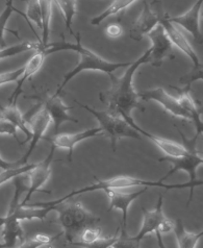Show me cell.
Here are the masks:
<instances>
[{
    "instance_id": "obj_1",
    "label": "cell",
    "mask_w": 203,
    "mask_h": 248,
    "mask_svg": "<svg viewBox=\"0 0 203 248\" xmlns=\"http://www.w3.org/2000/svg\"><path fill=\"white\" fill-rule=\"evenodd\" d=\"M147 63H150V49L146 50L142 57L132 62L122 78H116L113 73L109 74L110 89L99 93V99L108 106V112L121 116L125 120L132 119L131 112L139 108L140 97L132 87V78L138 68Z\"/></svg>"
},
{
    "instance_id": "obj_2",
    "label": "cell",
    "mask_w": 203,
    "mask_h": 248,
    "mask_svg": "<svg viewBox=\"0 0 203 248\" xmlns=\"http://www.w3.org/2000/svg\"><path fill=\"white\" fill-rule=\"evenodd\" d=\"M75 39L78 42L76 43H69L68 41H66L64 33H62V40L58 41V42H53L50 44H47L43 49L44 53L46 56L51 53L55 52H60V51H66V50H71L75 51L78 53V56L80 58V62L76 65L75 68H73L71 71L65 74L64 79H62V84L59 86L57 92L55 94L60 95L61 92L62 91L68 82L74 78L76 75L79 74L81 71L85 70H93V71H100L104 72L107 74H111L114 71H116L117 69L121 68V67H127L130 66L132 62L130 63H113V62H109L102 59L101 57L98 56L94 51L88 49L85 46H82L81 44V40H80V33L78 32V34H75Z\"/></svg>"
},
{
    "instance_id": "obj_3",
    "label": "cell",
    "mask_w": 203,
    "mask_h": 248,
    "mask_svg": "<svg viewBox=\"0 0 203 248\" xmlns=\"http://www.w3.org/2000/svg\"><path fill=\"white\" fill-rule=\"evenodd\" d=\"M198 186H203V181H198L197 183H185V184H166L164 182H152V181H147V180H142V178H137V177H132V176H116L113 178H109V180L106 181H100L97 180V182L93 185L87 186L85 188H81L79 190H74L71 193H69L68 195L64 196L62 198L60 199H55L53 202H40L36 203L33 205L36 206H42V205H57L62 202L69 201L74 196H78L81 194H85V193L88 192H94L98 190H102V191H107V190H124V189H128V188H134V187H157V188H164L167 190H174V189H187L188 188L190 191V197H188V202L187 205L190 204L193 199V194H194V188L198 187Z\"/></svg>"
},
{
    "instance_id": "obj_4",
    "label": "cell",
    "mask_w": 203,
    "mask_h": 248,
    "mask_svg": "<svg viewBox=\"0 0 203 248\" xmlns=\"http://www.w3.org/2000/svg\"><path fill=\"white\" fill-rule=\"evenodd\" d=\"M52 206L58 212L60 225L70 244L76 241L83 230L100 221L99 217L92 214L80 202L66 201Z\"/></svg>"
},
{
    "instance_id": "obj_5",
    "label": "cell",
    "mask_w": 203,
    "mask_h": 248,
    "mask_svg": "<svg viewBox=\"0 0 203 248\" xmlns=\"http://www.w3.org/2000/svg\"><path fill=\"white\" fill-rule=\"evenodd\" d=\"M74 102L92 114L99 122V127L102 129L103 134L107 135L110 139V146L113 151H116L117 143L122 138H132V139L141 140L140 134L134 127H131L130 124L121 116L113 115L108 111H97V109L87 105H82L81 102L76 99H74Z\"/></svg>"
},
{
    "instance_id": "obj_6",
    "label": "cell",
    "mask_w": 203,
    "mask_h": 248,
    "mask_svg": "<svg viewBox=\"0 0 203 248\" xmlns=\"http://www.w3.org/2000/svg\"><path fill=\"white\" fill-rule=\"evenodd\" d=\"M179 134L183 138V140L185 142H187L188 145V147H187L188 149V154L185 156L181 157H170V156H164L158 158V162H168L172 165V168L168 171V173L160 178V182H165L167 178H169L172 174H174L175 172L177 171H186L187 172L188 176H190V183H197L198 180L196 178V171H197L198 167L200 165L203 164V155L199 154L197 149L195 147L196 144V140L197 138H194L193 140H187L186 137L184 136V134L179 130Z\"/></svg>"
},
{
    "instance_id": "obj_7",
    "label": "cell",
    "mask_w": 203,
    "mask_h": 248,
    "mask_svg": "<svg viewBox=\"0 0 203 248\" xmlns=\"http://www.w3.org/2000/svg\"><path fill=\"white\" fill-rule=\"evenodd\" d=\"M162 1L153 0L149 5L147 1L143 2V10L141 15L132 24L129 31V38L137 42L142 41L143 38L148 34L157 24H159L160 18L165 15L162 6Z\"/></svg>"
},
{
    "instance_id": "obj_8",
    "label": "cell",
    "mask_w": 203,
    "mask_h": 248,
    "mask_svg": "<svg viewBox=\"0 0 203 248\" xmlns=\"http://www.w3.org/2000/svg\"><path fill=\"white\" fill-rule=\"evenodd\" d=\"M54 151H55V148L51 146L50 153H49V155H47L45 160L40 163H37L34 168H32L29 172L30 187L27 189V194L25 198L21 202V204L22 205H25L36 192H39V191L43 192L42 191V188H43V186L49 180V177H50V174H51V164L53 163Z\"/></svg>"
},
{
    "instance_id": "obj_9",
    "label": "cell",
    "mask_w": 203,
    "mask_h": 248,
    "mask_svg": "<svg viewBox=\"0 0 203 248\" xmlns=\"http://www.w3.org/2000/svg\"><path fill=\"white\" fill-rule=\"evenodd\" d=\"M139 96L145 101H156L167 112H169L174 117H178V118H183L186 120H191L190 113L181 107L178 99L173 97L169 93H167V91L163 88L147 90L144 93H140Z\"/></svg>"
},
{
    "instance_id": "obj_10",
    "label": "cell",
    "mask_w": 203,
    "mask_h": 248,
    "mask_svg": "<svg viewBox=\"0 0 203 248\" xmlns=\"http://www.w3.org/2000/svg\"><path fill=\"white\" fill-rule=\"evenodd\" d=\"M100 135H104L102 129L100 127H95L74 134H54L53 137L46 138L45 140L50 142L51 146L54 148H62L68 150V160L69 162H71L74 146L76 144Z\"/></svg>"
},
{
    "instance_id": "obj_11",
    "label": "cell",
    "mask_w": 203,
    "mask_h": 248,
    "mask_svg": "<svg viewBox=\"0 0 203 248\" xmlns=\"http://www.w3.org/2000/svg\"><path fill=\"white\" fill-rule=\"evenodd\" d=\"M147 36L152 42L150 48V64L155 67H160L163 65L165 58L172 52V43L168 38L165 30L162 25H157Z\"/></svg>"
},
{
    "instance_id": "obj_12",
    "label": "cell",
    "mask_w": 203,
    "mask_h": 248,
    "mask_svg": "<svg viewBox=\"0 0 203 248\" xmlns=\"http://www.w3.org/2000/svg\"><path fill=\"white\" fill-rule=\"evenodd\" d=\"M50 122H51L50 115H49L47 109L43 106H42V108L37 113H34L32 115V118L29 120L32 137H31L29 150H27L26 154L18 161L20 165L27 164V160H29V157L31 155L32 151L36 149L39 141L44 138V134L46 132V129L48 128L49 124H50Z\"/></svg>"
},
{
    "instance_id": "obj_13",
    "label": "cell",
    "mask_w": 203,
    "mask_h": 248,
    "mask_svg": "<svg viewBox=\"0 0 203 248\" xmlns=\"http://www.w3.org/2000/svg\"><path fill=\"white\" fill-rule=\"evenodd\" d=\"M147 188L136 192H124L123 190H107L104 191L109 199V208L108 212L113 210H119L122 212V225L124 230H127V213L129 206L138 197L146 193Z\"/></svg>"
},
{
    "instance_id": "obj_14",
    "label": "cell",
    "mask_w": 203,
    "mask_h": 248,
    "mask_svg": "<svg viewBox=\"0 0 203 248\" xmlns=\"http://www.w3.org/2000/svg\"><path fill=\"white\" fill-rule=\"evenodd\" d=\"M43 107L47 109V112L50 115L51 121L54 125V134H59V129L64 122H74L78 123V120L70 116L68 112L72 108L68 107L66 103L62 100L60 95H50L47 96L44 100Z\"/></svg>"
},
{
    "instance_id": "obj_15",
    "label": "cell",
    "mask_w": 203,
    "mask_h": 248,
    "mask_svg": "<svg viewBox=\"0 0 203 248\" xmlns=\"http://www.w3.org/2000/svg\"><path fill=\"white\" fill-rule=\"evenodd\" d=\"M203 4V0H197L192 8L188 10L184 15H180L177 17H170L169 20L174 23L178 24L181 27L190 32L194 40L198 44H203V34L200 31L199 27V17H200V11Z\"/></svg>"
},
{
    "instance_id": "obj_16",
    "label": "cell",
    "mask_w": 203,
    "mask_h": 248,
    "mask_svg": "<svg viewBox=\"0 0 203 248\" xmlns=\"http://www.w3.org/2000/svg\"><path fill=\"white\" fill-rule=\"evenodd\" d=\"M159 25L163 26V29L165 30L168 38L170 39L171 43L176 46L178 49H180L184 53H186L187 56L190 58L191 61L193 62L194 66L198 65L200 63L197 53L194 51L193 47L191 46L190 43H188V41L184 36L183 32H180L177 30V27L174 25V23H172L170 21L169 15H168L167 13H165V15L160 18Z\"/></svg>"
},
{
    "instance_id": "obj_17",
    "label": "cell",
    "mask_w": 203,
    "mask_h": 248,
    "mask_svg": "<svg viewBox=\"0 0 203 248\" xmlns=\"http://www.w3.org/2000/svg\"><path fill=\"white\" fill-rule=\"evenodd\" d=\"M142 212H143V222H142L141 230H140L137 236L132 237V239L135 241H138L140 243H141V241L147 235L156 232L158 230L159 225L162 224V222L166 219V216L163 211V196L159 195L158 202L155 210L148 211L145 208H142Z\"/></svg>"
},
{
    "instance_id": "obj_18",
    "label": "cell",
    "mask_w": 203,
    "mask_h": 248,
    "mask_svg": "<svg viewBox=\"0 0 203 248\" xmlns=\"http://www.w3.org/2000/svg\"><path fill=\"white\" fill-rule=\"evenodd\" d=\"M131 127H134L139 134H142L143 136L147 137L148 139H150L156 145L163 151V153L166 155V156H170V157H181L185 156L188 154V149L186 146L180 145V144L173 142L171 140H167L165 138L155 136L150 133H147L143 128L140 127L138 124H136L134 119H127L126 120Z\"/></svg>"
},
{
    "instance_id": "obj_19",
    "label": "cell",
    "mask_w": 203,
    "mask_h": 248,
    "mask_svg": "<svg viewBox=\"0 0 203 248\" xmlns=\"http://www.w3.org/2000/svg\"><path fill=\"white\" fill-rule=\"evenodd\" d=\"M45 57L46 54L44 53V51L38 49L37 52L31 58V60L27 62L26 65L24 66L22 75H21L19 79L17 80V87L15 89V91H14L13 94L10 96L9 98L10 105H17V100L19 98L21 92H22V88H23V85L25 84V81L29 80L32 75H34L40 70V68L44 63Z\"/></svg>"
},
{
    "instance_id": "obj_20",
    "label": "cell",
    "mask_w": 203,
    "mask_h": 248,
    "mask_svg": "<svg viewBox=\"0 0 203 248\" xmlns=\"http://www.w3.org/2000/svg\"><path fill=\"white\" fill-rule=\"evenodd\" d=\"M0 112H1V118L9 121L12 123L14 126L16 128H19L20 130H22L23 134L26 136L25 141L22 143L25 144L27 141L31 140V127L29 126V122H27L25 116L22 115V113L20 112V109L18 108L17 105H10L6 107H2L0 105Z\"/></svg>"
},
{
    "instance_id": "obj_21",
    "label": "cell",
    "mask_w": 203,
    "mask_h": 248,
    "mask_svg": "<svg viewBox=\"0 0 203 248\" xmlns=\"http://www.w3.org/2000/svg\"><path fill=\"white\" fill-rule=\"evenodd\" d=\"M0 227H2V239L6 248H14L17 241L23 240L24 232L18 220L0 217Z\"/></svg>"
},
{
    "instance_id": "obj_22",
    "label": "cell",
    "mask_w": 203,
    "mask_h": 248,
    "mask_svg": "<svg viewBox=\"0 0 203 248\" xmlns=\"http://www.w3.org/2000/svg\"><path fill=\"white\" fill-rule=\"evenodd\" d=\"M173 232H175V236H176L178 248H196L199 240L201 239L199 232H187L180 219L175 222Z\"/></svg>"
},
{
    "instance_id": "obj_23",
    "label": "cell",
    "mask_w": 203,
    "mask_h": 248,
    "mask_svg": "<svg viewBox=\"0 0 203 248\" xmlns=\"http://www.w3.org/2000/svg\"><path fill=\"white\" fill-rule=\"evenodd\" d=\"M54 0H39L42 13V39L40 40L39 49L48 44L49 33H50V21L52 16V2Z\"/></svg>"
},
{
    "instance_id": "obj_24",
    "label": "cell",
    "mask_w": 203,
    "mask_h": 248,
    "mask_svg": "<svg viewBox=\"0 0 203 248\" xmlns=\"http://www.w3.org/2000/svg\"><path fill=\"white\" fill-rule=\"evenodd\" d=\"M14 12H16V13L20 14V15L22 16V17H24V19H25L26 21L29 22V24H30L29 19H27L25 14H23L22 12H20V11H18L17 9L14 8V0H5V9L3 10V12H2L1 14H0V48L6 47L5 41H4V32H5V31H11L12 33L15 34L16 37H18L17 31H11V30L6 29V23H8L9 19L11 18L12 14H13ZM30 26H31V29L33 31L32 26H31V24H30Z\"/></svg>"
},
{
    "instance_id": "obj_25",
    "label": "cell",
    "mask_w": 203,
    "mask_h": 248,
    "mask_svg": "<svg viewBox=\"0 0 203 248\" xmlns=\"http://www.w3.org/2000/svg\"><path fill=\"white\" fill-rule=\"evenodd\" d=\"M59 8L61 9L62 15H64L66 29L69 31L71 36L75 37V33L72 30V21L73 18L78 13V0H54Z\"/></svg>"
},
{
    "instance_id": "obj_26",
    "label": "cell",
    "mask_w": 203,
    "mask_h": 248,
    "mask_svg": "<svg viewBox=\"0 0 203 248\" xmlns=\"http://www.w3.org/2000/svg\"><path fill=\"white\" fill-rule=\"evenodd\" d=\"M136 1L137 0H115V1L111 3L106 11L102 12L99 16H96L92 20H91V24L98 26L99 24H101L103 20H106L109 16H113L120 11L128 8L129 5H131Z\"/></svg>"
},
{
    "instance_id": "obj_27",
    "label": "cell",
    "mask_w": 203,
    "mask_h": 248,
    "mask_svg": "<svg viewBox=\"0 0 203 248\" xmlns=\"http://www.w3.org/2000/svg\"><path fill=\"white\" fill-rule=\"evenodd\" d=\"M40 43L39 42H22L17 45H14L11 47H4V48H0V61L6 59V58H11L14 56H17V54H20L25 51L32 50V49H39Z\"/></svg>"
},
{
    "instance_id": "obj_28",
    "label": "cell",
    "mask_w": 203,
    "mask_h": 248,
    "mask_svg": "<svg viewBox=\"0 0 203 248\" xmlns=\"http://www.w3.org/2000/svg\"><path fill=\"white\" fill-rule=\"evenodd\" d=\"M36 164H25V165H20V166L13 167L10 169H5L3 170L1 173H0V186H2L3 184L8 183L9 181L14 180L15 177L21 176L25 173H29V172L34 168Z\"/></svg>"
},
{
    "instance_id": "obj_29",
    "label": "cell",
    "mask_w": 203,
    "mask_h": 248,
    "mask_svg": "<svg viewBox=\"0 0 203 248\" xmlns=\"http://www.w3.org/2000/svg\"><path fill=\"white\" fill-rule=\"evenodd\" d=\"M61 235L62 233H59L57 236L50 237L47 235H43V233H38V235H36L34 237L23 241V243L20 246L14 247V248H40V247L49 245L51 242H53V241L58 240L61 237Z\"/></svg>"
},
{
    "instance_id": "obj_30",
    "label": "cell",
    "mask_w": 203,
    "mask_h": 248,
    "mask_svg": "<svg viewBox=\"0 0 203 248\" xmlns=\"http://www.w3.org/2000/svg\"><path fill=\"white\" fill-rule=\"evenodd\" d=\"M27 4L26 17L29 20H31L42 31V13L39 0H24Z\"/></svg>"
},
{
    "instance_id": "obj_31",
    "label": "cell",
    "mask_w": 203,
    "mask_h": 248,
    "mask_svg": "<svg viewBox=\"0 0 203 248\" xmlns=\"http://www.w3.org/2000/svg\"><path fill=\"white\" fill-rule=\"evenodd\" d=\"M101 233H102V231L100 227H96V226L87 227V229H85L80 232V235L78 238V241H75V242L71 244L75 245L78 243H92L94 241L101 238Z\"/></svg>"
},
{
    "instance_id": "obj_32",
    "label": "cell",
    "mask_w": 203,
    "mask_h": 248,
    "mask_svg": "<svg viewBox=\"0 0 203 248\" xmlns=\"http://www.w3.org/2000/svg\"><path fill=\"white\" fill-rule=\"evenodd\" d=\"M198 80H203V64L199 63L193 67L190 72L185 74L184 77L179 78V82H181L185 87L191 88L193 82H196Z\"/></svg>"
},
{
    "instance_id": "obj_33",
    "label": "cell",
    "mask_w": 203,
    "mask_h": 248,
    "mask_svg": "<svg viewBox=\"0 0 203 248\" xmlns=\"http://www.w3.org/2000/svg\"><path fill=\"white\" fill-rule=\"evenodd\" d=\"M109 248H141V245L138 241H135L132 237L128 236L127 230H124L121 227L117 241Z\"/></svg>"
},
{
    "instance_id": "obj_34",
    "label": "cell",
    "mask_w": 203,
    "mask_h": 248,
    "mask_svg": "<svg viewBox=\"0 0 203 248\" xmlns=\"http://www.w3.org/2000/svg\"><path fill=\"white\" fill-rule=\"evenodd\" d=\"M187 111L190 113L191 115V120L194 125L196 127V138H198L199 135H203V121L201 119V109L199 108V107L196 105V102L194 101L192 103V106H188L187 108Z\"/></svg>"
},
{
    "instance_id": "obj_35",
    "label": "cell",
    "mask_w": 203,
    "mask_h": 248,
    "mask_svg": "<svg viewBox=\"0 0 203 248\" xmlns=\"http://www.w3.org/2000/svg\"><path fill=\"white\" fill-rule=\"evenodd\" d=\"M119 232H120V229H118L115 236L113 237H108V238L101 237L92 243H78V244H75V246H80L82 248H109L117 241L119 237Z\"/></svg>"
},
{
    "instance_id": "obj_36",
    "label": "cell",
    "mask_w": 203,
    "mask_h": 248,
    "mask_svg": "<svg viewBox=\"0 0 203 248\" xmlns=\"http://www.w3.org/2000/svg\"><path fill=\"white\" fill-rule=\"evenodd\" d=\"M23 70H24V67H21L14 71L0 73V87L6 84H10V82H13V81H17L21 75H22Z\"/></svg>"
},
{
    "instance_id": "obj_37",
    "label": "cell",
    "mask_w": 203,
    "mask_h": 248,
    "mask_svg": "<svg viewBox=\"0 0 203 248\" xmlns=\"http://www.w3.org/2000/svg\"><path fill=\"white\" fill-rule=\"evenodd\" d=\"M0 134L13 136L19 142V138L17 135V128L13 125L12 123L4 119H0Z\"/></svg>"
},
{
    "instance_id": "obj_38",
    "label": "cell",
    "mask_w": 203,
    "mask_h": 248,
    "mask_svg": "<svg viewBox=\"0 0 203 248\" xmlns=\"http://www.w3.org/2000/svg\"><path fill=\"white\" fill-rule=\"evenodd\" d=\"M106 33H107V36L109 38L117 39V38L122 36L123 29H122V26L120 24L111 23V24L108 25V27L106 29Z\"/></svg>"
},
{
    "instance_id": "obj_39",
    "label": "cell",
    "mask_w": 203,
    "mask_h": 248,
    "mask_svg": "<svg viewBox=\"0 0 203 248\" xmlns=\"http://www.w3.org/2000/svg\"><path fill=\"white\" fill-rule=\"evenodd\" d=\"M174 227H175V221L166 217V219L162 222V224L159 225L158 230L156 232H160V235H164V233H168V232H172L174 230Z\"/></svg>"
},
{
    "instance_id": "obj_40",
    "label": "cell",
    "mask_w": 203,
    "mask_h": 248,
    "mask_svg": "<svg viewBox=\"0 0 203 248\" xmlns=\"http://www.w3.org/2000/svg\"><path fill=\"white\" fill-rule=\"evenodd\" d=\"M16 166H20L18 161L17 162H8V161H5L4 158H2L1 155H0V168H1L2 170L10 169L13 167H16Z\"/></svg>"
},
{
    "instance_id": "obj_41",
    "label": "cell",
    "mask_w": 203,
    "mask_h": 248,
    "mask_svg": "<svg viewBox=\"0 0 203 248\" xmlns=\"http://www.w3.org/2000/svg\"><path fill=\"white\" fill-rule=\"evenodd\" d=\"M156 240H157V244H158V248H166L164 241H163V235H160V232H156Z\"/></svg>"
},
{
    "instance_id": "obj_42",
    "label": "cell",
    "mask_w": 203,
    "mask_h": 248,
    "mask_svg": "<svg viewBox=\"0 0 203 248\" xmlns=\"http://www.w3.org/2000/svg\"><path fill=\"white\" fill-rule=\"evenodd\" d=\"M0 248H6V246L3 242H0Z\"/></svg>"
},
{
    "instance_id": "obj_43",
    "label": "cell",
    "mask_w": 203,
    "mask_h": 248,
    "mask_svg": "<svg viewBox=\"0 0 203 248\" xmlns=\"http://www.w3.org/2000/svg\"><path fill=\"white\" fill-rule=\"evenodd\" d=\"M199 233H200V236H201V238H202V237H203V231H202V232H200Z\"/></svg>"
},
{
    "instance_id": "obj_44",
    "label": "cell",
    "mask_w": 203,
    "mask_h": 248,
    "mask_svg": "<svg viewBox=\"0 0 203 248\" xmlns=\"http://www.w3.org/2000/svg\"><path fill=\"white\" fill-rule=\"evenodd\" d=\"M47 248H53V247H52V246H50V245H48V246H47Z\"/></svg>"
}]
</instances>
